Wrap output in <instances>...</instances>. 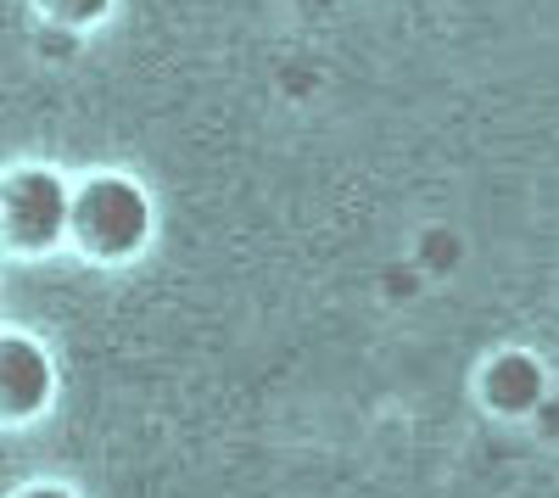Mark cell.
I'll use <instances>...</instances> for the list:
<instances>
[{
  "label": "cell",
  "instance_id": "6da1fadb",
  "mask_svg": "<svg viewBox=\"0 0 559 498\" xmlns=\"http://www.w3.org/2000/svg\"><path fill=\"white\" fill-rule=\"evenodd\" d=\"M157 241V202L123 168H96L73 179V213H68V252L96 263V269H123L146 258Z\"/></svg>",
  "mask_w": 559,
  "mask_h": 498
},
{
  "label": "cell",
  "instance_id": "7a4b0ae2",
  "mask_svg": "<svg viewBox=\"0 0 559 498\" xmlns=\"http://www.w3.org/2000/svg\"><path fill=\"white\" fill-rule=\"evenodd\" d=\"M73 179L57 163H7L0 168V252L39 263L68 247Z\"/></svg>",
  "mask_w": 559,
  "mask_h": 498
},
{
  "label": "cell",
  "instance_id": "3957f363",
  "mask_svg": "<svg viewBox=\"0 0 559 498\" xmlns=\"http://www.w3.org/2000/svg\"><path fill=\"white\" fill-rule=\"evenodd\" d=\"M62 370L34 331H0V431H23L57 410Z\"/></svg>",
  "mask_w": 559,
  "mask_h": 498
},
{
  "label": "cell",
  "instance_id": "277c9868",
  "mask_svg": "<svg viewBox=\"0 0 559 498\" xmlns=\"http://www.w3.org/2000/svg\"><path fill=\"white\" fill-rule=\"evenodd\" d=\"M476 398L487 403V410L498 420H526L537 415L543 403H548V370H543V358L532 347H503L492 353L481 376H476Z\"/></svg>",
  "mask_w": 559,
  "mask_h": 498
},
{
  "label": "cell",
  "instance_id": "5b68a950",
  "mask_svg": "<svg viewBox=\"0 0 559 498\" xmlns=\"http://www.w3.org/2000/svg\"><path fill=\"white\" fill-rule=\"evenodd\" d=\"M34 17L51 28V34H90V28H102L112 12H118V0H28Z\"/></svg>",
  "mask_w": 559,
  "mask_h": 498
},
{
  "label": "cell",
  "instance_id": "8992f818",
  "mask_svg": "<svg viewBox=\"0 0 559 498\" xmlns=\"http://www.w3.org/2000/svg\"><path fill=\"white\" fill-rule=\"evenodd\" d=\"M7 498H79L68 482H51V476H39V482H23V487H12Z\"/></svg>",
  "mask_w": 559,
  "mask_h": 498
}]
</instances>
